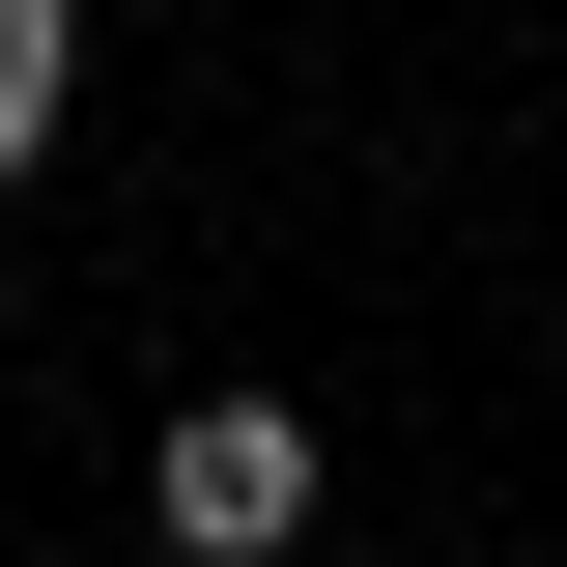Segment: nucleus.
I'll return each mask as SVG.
<instances>
[{
	"label": "nucleus",
	"mask_w": 567,
	"mask_h": 567,
	"mask_svg": "<svg viewBox=\"0 0 567 567\" xmlns=\"http://www.w3.org/2000/svg\"><path fill=\"white\" fill-rule=\"evenodd\" d=\"M58 85H85V0H0V199L58 171Z\"/></svg>",
	"instance_id": "obj_2"
},
{
	"label": "nucleus",
	"mask_w": 567,
	"mask_h": 567,
	"mask_svg": "<svg viewBox=\"0 0 567 567\" xmlns=\"http://www.w3.org/2000/svg\"><path fill=\"white\" fill-rule=\"evenodd\" d=\"M312 398H171V454H142V511H171V567H284L312 539Z\"/></svg>",
	"instance_id": "obj_1"
}]
</instances>
